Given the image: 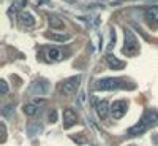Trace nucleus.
Masks as SVG:
<instances>
[{
	"mask_svg": "<svg viewBox=\"0 0 158 146\" xmlns=\"http://www.w3.org/2000/svg\"><path fill=\"white\" fill-rule=\"evenodd\" d=\"M49 91H51V84H49L48 79H43V78L33 81L29 87V92L33 95H46Z\"/></svg>",
	"mask_w": 158,
	"mask_h": 146,
	"instance_id": "4",
	"label": "nucleus"
},
{
	"mask_svg": "<svg viewBox=\"0 0 158 146\" xmlns=\"http://www.w3.org/2000/svg\"><path fill=\"white\" fill-rule=\"evenodd\" d=\"M106 62H108V65H109V69H112V70H122L123 67H125V62L123 60H120V59H117L115 56H106Z\"/></svg>",
	"mask_w": 158,
	"mask_h": 146,
	"instance_id": "8",
	"label": "nucleus"
},
{
	"mask_svg": "<svg viewBox=\"0 0 158 146\" xmlns=\"http://www.w3.org/2000/svg\"><path fill=\"white\" fill-rule=\"evenodd\" d=\"M2 113L5 117H13V114H15V107H13L11 103H6L2 107Z\"/></svg>",
	"mask_w": 158,
	"mask_h": 146,
	"instance_id": "14",
	"label": "nucleus"
},
{
	"mask_svg": "<svg viewBox=\"0 0 158 146\" xmlns=\"http://www.w3.org/2000/svg\"><path fill=\"white\" fill-rule=\"evenodd\" d=\"M146 15H147V18H149V19H152V21L158 22V5H155V7H150V8H147Z\"/></svg>",
	"mask_w": 158,
	"mask_h": 146,
	"instance_id": "13",
	"label": "nucleus"
},
{
	"mask_svg": "<svg viewBox=\"0 0 158 146\" xmlns=\"http://www.w3.org/2000/svg\"><path fill=\"white\" fill-rule=\"evenodd\" d=\"M138 48H139V45H138V40H136V37L133 35V32L131 30H127L125 29V43H123V49H122V52L127 56H135L136 52H138Z\"/></svg>",
	"mask_w": 158,
	"mask_h": 146,
	"instance_id": "2",
	"label": "nucleus"
},
{
	"mask_svg": "<svg viewBox=\"0 0 158 146\" xmlns=\"http://www.w3.org/2000/svg\"><path fill=\"white\" fill-rule=\"evenodd\" d=\"M49 25H51L52 29H57V30H60V29L65 27L63 21H62L60 18H57L56 15H51V16H49Z\"/></svg>",
	"mask_w": 158,
	"mask_h": 146,
	"instance_id": "12",
	"label": "nucleus"
},
{
	"mask_svg": "<svg viewBox=\"0 0 158 146\" xmlns=\"http://www.w3.org/2000/svg\"><path fill=\"white\" fill-rule=\"evenodd\" d=\"M76 121H77V116L71 108H67L63 111V127L65 129H70L71 126H74Z\"/></svg>",
	"mask_w": 158,
	"mask_h": 146,
	"instance_id": "7",
	"label": "nucleus"
},
{
	"mask_svg": "<svg viewBox=\"0 0 158 146\" xmlns=\"http://www.w3.org/2000/svg\"><path fill=\"white\" fill-rule=\"evenodd\" d=\"M46 56H48V60L51 62H56V60H60L63 57V52L57 48H49L48 52H46Z\"/></svg>",
	"mask_w": 158,
	"mask_h": 146,
	"instance_id": "10",
	"label": "nucleus"
},
{
	"mask_svg": "<svg viewBox=\"0 0 158 146\" xmlns=\"http://www.w3.org/2000/svg\"><path fill=\"white\" fill-rule=\"evenodd\" d=\"M156 124H158V111H156V110H147L146 113L142 114L141 121H139L136 126L130 127L128 135H141V134H144L147 129L155 127Z\"/></svg>",
	"mask_w": 158,
	"mask_h": 146,
	"instance_id": "1",
	"label": "nucleus"
},
{
	"mask_svg": "<svg viewBox=\"0 0 158 146\" xmlns=\"http://www.w3.org/2000/svg\"><path fill=\"white\" fill-rule=\"evenodd\" d=\"M123 86L125 83L122 78H103V79H98L95 84V87L101 91H114V89L123 87Z\"/></svg>",
	"mask_w": 158,
	"mask_h": 146,
	"instance_id": "3",
	"label": "nucleus"
},
{
	"mask_svg": "<svg viewBox=\"0 0 158 146\" xmlns=\"http://www.w3.org/2000/svg\"><path fill=\"white\" fill-rule=\"evenodd\" d=\"M56 121H57V111H56V110H52V111L49 113V122H51V124H54Z\"/></svg>",
	"mask_w": 158,
	"mask_h": 146,
	"instance_id": "17",
	"label": "nucleus"
},
{
	"mask_svg": "<svg viewBox=\"0 0 158 146\" xmlns=\"http://www.w3.org/2000/svg\"><path fill=\"white\" fill-rule=\"evenodd\" d=\"M48 37L49 38H52V40H56V42H59V43H63V42H68V35H57V33H48Z\"/></svg>",
	"mask_w": 158,
	"mask_h": 146,
	"instance_id": "16",
	"label": "nucleus"
},
{
	"mask_svg": "<svg viewBox=\"0 0 158 146\" xmlns=\"http://www.w3.org/2000/svg\"><path fill=\"white\" fill-rule=\"evenodd\" d=\"M127 110H128V105H127V102H123V100L114 102V103L111 105V114H112L115 119H120V117L127 113Z\"/></svg>",
	"mask_w": 158,
	"mask_h": 146,
	"instance_id": "6",
	"label": "nucleus"
},
{
	"mask_svg": "<svg viewBox=\"0 0 158 146\" xmlns=\"http://www.w3.org/2000/svg\"><path fill=\"white\" fill-rule=\"evenodd\" d=\"M0 129H2V141H5V138H6V132H5V126L2 124V126H0Z\"/></svg>",
	"mask_w": 158,
	"mask_h": 146,
	"instance_id": "21",
	"label": "nucleus"
},
{
	"mask_svg": "<svg viewBox=\"0 0 158 146\" xmlns=\"http://www.w3.org/2000/svg\"><path fill=\"white\" fill-rule=\"evenodd\" d=\"M36 111H38V107H36L35 103H27V105L24 107V113L27 114V116H33Z\"/></svg>",
	"mask_w": 158,
	"mask_h": 146,
	"instance_id": "15",
	"label": "nucleus"
},
{
	"mask_svg": "<svg viewBox=\"0 0 158 146\" xmlns=\"http://www.w3.org/2000/svg\"><path fill=\"white\" fill-rule=\"evenodd\" d=\"M114 45H115V33H112V38H111V43H109V46H108V51H111V49L114 48Z\"/></svg>",
	"mask_w": 158,
	"mask_h": 146,
	"instance_id": "20",
	"label": "nucleus"
},
{
	"mask_svg": "<svg viewBox=\"0 0 158 146\" xmlns=\"http://www.w3.org/2000/svg\"><path fill=\"white\" fill-rule=\"evenodd\" d=\"M0 86H2V91H0V92H2L3 95H5V94H8V84H6L5 79H2V81H0Z\"/></svg>",
	"mask_w": 158,
	"mask_h": 146,
	"instance_id": "18",
	"label": "nucleus"
},
{
	"mask_svg": "<svg viewBox=\"0 0 158 146\" xmlns=\"http://www.w3.org/2000/svg\"><path fill=\"white\" fill-rule=\"evenodd\" d=\"M71 138H73L74 141H77L79 144H81V143H85V137H84V135H73Z\"/></svg>",
	"mask_w": 158,
	"mask_h": 146,
	"instance_id": "19",
	"label": "nucleus"
},
{
	"mask_svg": "<svg viewBox=\"0 0 158 146\" xmlns=\"http://www.w3.org/2000/svg\"><path fill=\"white\" fill-rule=\"evenodd\" d=\"M21 22L25 25V27H33L35 25V18L30 15L29 11H22L21 13Z\"/></svg>",
	"mask_w": 158,
	"mask_h": 146,
	"instance_id": "11",
	"label": "nucleus"
},
{
	"mask_svg": "<svg viewBox=\"0 0 158 146\" xmlns=\"http://www.w3.org/2000/svg\"><path fill=\"white\" fill-rule=\"evenodd\" d=\"M95 108H97L98 116H100L101 119H104V117L108 116V113H109V103H108L106 100H98V102L95 103Z\"/></svg>",
	"mask_w": 158,
	"mask_h": 146,
	"instance_id": "9",
	"label": "nucleus"
},
{
	"mask_svg": "<svg viewBox=\"0 0 158 146\" xmlns=\"http://www.w3.org/2000/svg\"><path fill=\"white\" fill-rule=\"evenodd\" d=\"M79 84H81V75L68 78L67 81L62 83L60 89H62V92H65V94H74V92L79 89Z\"/></svg>",
	"mask_w": 158,
	"mask_h": 146,
	"instance_id": "5",
	"label": "nucleus"
}]
</instances>
